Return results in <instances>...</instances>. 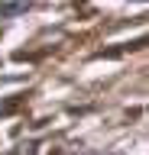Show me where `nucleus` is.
<instances>
[{"mask_svg": "<svg viewBox=\"0 0 149 155\" xmlns=\"http://www.w3.org/2000/svg\"><path fill=\"white\" fill-rule=\"evenodd\" d=\"M20 104H23V97H20V94H13V97H7V100H0V116L16 113V110H20Z\"/></svg>", "mask_w": 149, "mask_h": 155, "instance_id": "nucleus-1", "label": "nucleus"}, {"mask_svg": "<svg viewBox=\"0 0 149 155\" xmlns=\"http://www.w3.org/2000/svg\"><path fill=\"white\" fill-rule=\"evenodd\" d=\"M26 3H0V16H20V13H26Z\"/></svg>", "mask_w": 149, "mask_h": 155, "instance_id": "nucleus-2", "label": "nucleus"}, {"mask_svg": "<svg viewBox=\"0 0 149 155\" xmlns=\"http://www.w3.org/2000/svg\"><path fill=\"white\" fill-rule=\"evenodd\" d=\"M20 155H36V142H29V145H23V152Z\"/></svg>", "mask_w": 149, "mask_h": 155, "instance_id": "nucleus-3", "label": "nucleus"}]
</instances>
